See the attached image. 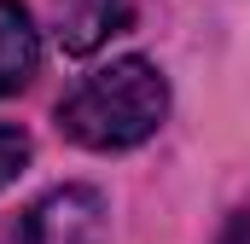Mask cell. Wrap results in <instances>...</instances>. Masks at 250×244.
I'll return each mask as SVG.
<instances>
[{"label": "cell", "instance_id": "cell-4", "mask_svg": "<svg viewBox=\"0 0 250 244\" xmlns=\"http://www.w3.org/2000/svg\"><path fill=\"white\" fill-rule=\"evenodd\" d=\"M35 64H41V35H35L29 12L18 0H0V99L29 87Z\"/></svg>", "mask_w": 250, "mask_h": 244}, {"label": "cell", "instance_id": "cell-1", "mask_svg": "<svg viewBox=\"0 0 250 244\" xmlns=\"http://www.w3.org/2000/svg\"><path fill=\"white\" fill-rule=\"evenodd\" d=\"M169 117V81L151 59H111L59 99V128L87 151H128Z\"/></svg>", "mask_w": 250, "mask_h": 244}, {"label": "cell", "instance_id": "cell-2", "mask_svg": "<svg viewBox=\"0 0 250 244\" xmlns=\"http://www.w3.org/2000/svg\"><path fill=\"white\" fill-rule=\"evenodd\" d=\"M12 244H111V209L93 186H59L23 209Z\"/></svg>", "mask_w": 250, "mask_h": 244}, {"label": "cell", "instance_id": "cell-6", "mask_svg": "<svg viewBox=\"0 0 250 244\" xmlns=\"http://www.w3.org/2000/svg\"><path fill=\"white\" fill-rule=\"evenodd\" d=\"M221 244H250V215H239V221L221 233Z\"/></svg>", "mask_w": 250, "mask_h": 244}, {"label": "cell", "instance_id": "cell-3", "mask_svg": "<svg viewBox=\"0 0 250 244\" xmlns=\"http://www.w3.org/2000/svg\"><path fill=\"white\" fill-rule=\"evenodd\" d=\"M53 23L64 53H93L105 35L128 23V0H53Z\"/></svg>", "mask_w": 250, "mask_h": 244}, {"label": "cell", "instance_id": "cell-5", "mask_svg": "<svg viewBox=\"0 0 250 244\" xmlns=\"http://www.w3.org/2000/svg\"><path fill=\"white\" fill-rule=\"evenodd\" d=\"M23 163H29V134L23 128H0V192L23 175Z\"/></svg>", "mask_w": 250, "mask_h": 244}]
</instances>
